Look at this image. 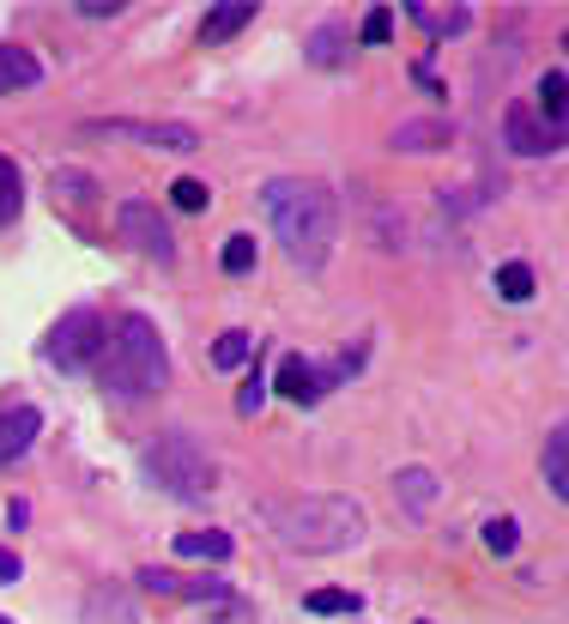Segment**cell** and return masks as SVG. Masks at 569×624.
Here are the masks:
<instances>
[{"mask_svg":"<svg viewBox=\"0 0 569 624\" xmlns=\"http://www.w3.org/2000/svg\"><path fill=\"white\" fill-rule=\"evenodd\" d=\"M55 200H91V176H79V170H55Z\"/></svg>","mask_w":569,"mask_h":624,"instance_id":"cell-28","label":"cell"},{"mask_svg":"<svg viewBox=\"0 0 569 624\" xmlns=\"http://www.w3.org/2000/svg\"><path fill=\"white\" fill-rule=\"evenodd\" d=\"M485 546H491L497 558H509V552L521 546V528H515V516H491V521H485Z\"/></svg>","mask_w":569,"mask_h":624,"instance_id":"cell-23","label":"cell"},{"mask_svg":"<svg viewBox=\"0 0 569 624\" xmlns=\"http://www.w3.org/2000/svg\"><path fill=\"white\" fill-rule=\"evenodd\" d=\"M219 267H224V274H248V267H255V236L236 231L231 243L219 249Z\"/></svg>","mask_w":569,"mask_h":624,"instance_id":"cell-22","label":"cell"},{"mask_svg":"<svg viewBox=\"0 0 569 624\" xmlns=\"http://www.w3.org/2000/svg\"><path fill=\"white\" fill-rule=\"evenodd\" d=\"M388 37H394V13H388V7H370V13H363L358 43H363V49H382Z\"/></svg>","mask_w":569,"mask_h":624,"instance_id":"cell-26","label":"cell"},{"mask_svg":"<svg viewBox=\"0 0 569 624\" xmlns=\"http://www.w3.org/2000/svg\"><path fill=\"white\" fill-rule=\"evenodd\" d=\"M255 25V7H248V0H236V7H212L207 19H200V43H231V37H243V31Z\"/></svg>","mask_w":569,"mask_h":624,"instance_id":"cell-13","label":"cell"},{"mask_svg":"<svg viewBox=\"0 0 569 624\" xmlns=\"http://www.w3.org/2000/svg\"><path fill=\"white\" fill-rule=\"evenodd\" d=\"M43 79V61L31 49H19V43H0V97H13V92H31Z\"/></svg>","mask_w":569,"mask_h":624,"instance_id":"cell-12","label":"cell"},{"mask_svg":"<svg viewBox=\"0 0 569 624\" xmlns=\"http://www.w3.org/2000/svg\"><path fill=\"white\" fill-rule=\"evenodd\" d=\"M19 212H25V176L13 158H0V224H13Z\"/></svg>","mask_w":569,"mask_h":624,"instance_id":"cell-18","label":"cell"},{"mask_svg":"<svg viewBox=\"0 0 569 624\" xmlns=\"http://www.w3.org/2000/svg\"><path fill=\"white\" fill-rule=\"evenodd\" d=\"M260 406H267V389H260V377H255V382H248L243 394H236V413H243V418H255Z\"/></svg>","mask_w":569,"mask_h":624,"instance_id":"cell-29","label":"cell"},{"mask_svg":"<svg viewBox=\"0 0 569 624\" xmlns=\"http://www.w3.org/2000/svg\"><path fill=\"white\" fill-rule=\"evenodd\" d=\"M564 49H569V31H564Z\"/></svg>","mask_w":569,"mask_h":624,"instance_id":"cell-31","label":"cell"},{"mask_svg":"<svg viewBox=\"0 0 569 624\" xmlns=\"http://www.w3.org/2000/svg\"><path fill=\"white\" fill-rule=\"evenodd\" d=\"M85 140H140V146H164V152H195L200 146V128L188 122H85Z\"/></svg>","mask_w":569,"mask_h":624,"instance_id":"cell-6","label":"cell"},{"mask_svg":"<svg viewBox=\"0 0 569 624\" xmlns=\"http://www.w3.org/2000/svg\"><path fill=\"white\" fill-rule=\"evenodd\" d=\"M539 467H545V485H551V492L569 504V425H557L551 437H545V455H539Z\"/></svg>","mask_w":569,"mask_h":624,"instance_id":"cell-15","label":"cell"},{"mask_svg":"<svg viewBox=\"0 0 569 624\" xmlns=\"http://www.w3.org/2000/svg\"><path fill=\"white\" fill-rule=\"evenodd\" d=\"M19 576H25V564H19V552H7V546H0V588H13Z\"/></svg>","mask_w":569,"mask_h":624,"instance_id":"cell-30","label":"cell"},{"mask_svg":"<svg viewBox=\"0 0 569 624\" xmlns=\"http://www.w3.org/2000/svg\"><path fill=\"white\" fill-rule=\"evenodd\" d=\"M104 339H109V327L97 310H67L49 327V339H43V365H55L61 377H79V370H91L104 358Z\"/></svg>","mask_w":569,"mask_h":624,"instance_id":"cell-5","label":"cell"},{"mask_svg":"<svg viewBox=\"0 0 569 624\" xmlns=\"http://www.w3.org/2000/svg\"><path fill=\"white\" fill-rule=\"evenodd\" d=\"M339 43H346L339 31H315V37H310V61L315 67H339V61H346V49H339Z\"/></svg>","mask_w":569,"mask_h":624,"instance_id":"cell-27","label":"cell"},{"mask_svg":"<svg viewBox=\"0 0 569 624\" xmlns=\"http://www.w3.org/2000/svg\"><path fill=\"white\" fill-rule=\"evenodd\" d=\"M351 365H358V358H339V365H310L303 351H284V358H279V377H272V389H279L284 401H298V406H315L339 377H346Z\"/></svg>","mask_w":569,"mask_h":624,"instance_id":"cell-7","label":"cell"},{"mask_svg":"<svg viewBox=\"0 0 569 624\" xmlns=\"http://www.w3.org/2000/svg\"><path fill=\"white\" fill-rule=\"evenodd\" d=\"M539 109H545V122H569V79L564 73L539 79Z\"/></svg>","mask_w":569,"mask_h":624,"instance_id":"cell-21","label":"cell"},{"mask_svg":"<svg viewBox=\"0 0 569 624\" xmlns=\"http://www.w3.org/2000/svg\"><path fill=\"white\" fill-rule=\"evenodd\" d=\"M140 479L152 485V492H164V497H182V504H195V497H207L212 485H219V467H212V455L200 449L195 437H188V430H170V437L146 442Z\"/></svg>","mask_w":569,"mask_h":624,"instance_id":"cell-4","label":"cell"},{"mask_svg":"<svg viewBox=\"0 0 569 624\" xmlns=\"http://www.w3.org/2000/svg\"><path fill=\"white\" fill-rule=\"evenodd\" d=\"M454 140L449 122H400L394 128V152H442Z\"/></svg>","mask_w":569,"mask_h":624,"instance_id":"cell-14","label":"cell"},{"mask_svg":"<svg viewBox=\"0 0 569 624\" xmlns=\"http://www.w3.org/2000/svg\"><path fill=\"white\" fill-rule=\"evenodd\" d=\"M248 351H255V334H248V327H231V334L212 339V365L236 370V365H248Z\"/></svg>","mask_w":569,"mask_h":624,"instance_id":"cell-20","label":"cell"},{"mask_svg":"<svg viewBox=\"0 0 569 624\" xmlns=\"http://www.w3.org/2000/svg\"><path fill=\"white\" fill-rule=\"evenodd\" d=\"M394 497H400L413 516H425V509L437 504V479H430V467H406L400 479H394Z\"/></svg>","mask_w":569,"mask_h":624,"instance_id":"cell-17","label":"cell"},{"mask_svg":"<svg viewBox=\"0 0 569 624\" xmlns=\"http://www.w3.org/2000/svg\"><path fill=\"white\" fill-rule=\"evenodd\" d=\"M116 231H121V243H128L133 255L176 261V231H170V219H158V207H146V200H128V207L116 212Z\"/></svg>","mask_w":569,"mask_h":624,"instance_id":"cell-9","label":"cell"},{"mask_svg":"<svg viewBox=\"0 0 569 624\" xmlns=\"http://www.w3.org/2000/svg\"><path fill=\"white\" fill-rule=\"evenodd\" d=\"M503 140L515 158H551V152H564L569 122H539L533 104H509L503 109Z\"/></svg>","mask_w":569,"mask_h":624,"instance_id":"cell-8","label":"cell"},{"mask_svg":"<svg viewBox=\"0 0 569 624\" xmlns=\"http://www.w3.org/2000/svg\"><path fill=\"white\" fill-rule=\"evenodd\" d=\"M260 212H267L272 236L284 243V255L303 261V267H322L327 249L339 236V207L322 183H298V176H279V183L260 188Z\"/></svg>","mask_w":569,"mask_h":624,"instance_id":"cell-1","label":"cell"},{"mask_svg":"<svg viewBox=\"0 0 569 624\" xmlns=\"http://www.w3.org/2000/svg\"><path fill=\"white\" fill-rule=\"evenodd\" d=\"M0 624H13V619H0Z\"/></svg>","mask_w":569,"mask_h":624,"instance_id":"cell-32","label":"cell"},{"mask_svg":"<svg viewBox=\"0 0 569 624\" xmlns=\"http://www.w3.org/2000/svg\"><path fill=\"white\" fill-rule=\"evenodd\" d=\"M406 19H413V25L425 31L430 43H449V37H461V31L473 25V7H466V0H454V7H430V0H413V7H406Z\"/></svg>","mask_w":569,"mask_h":624,"instance_id":"cell-11","label":"cell"},{"mask_svg":"<svg viewBox=\"0 0 569 624\" xmlns=\"http://www.w3.org/2000/svg\"><path fill=\"white\" fill-rule=\"evenodd\" d=\"M267 516H272L279 546H291V552H346L363 540L358 497H284Z\"/></svg>","mask_w":569,"mask_h":624,"instance_id":"cell-3","label":"cell"},{"mask_svg":"<svg viewBox=\"0 0 569 624\" xmlns=\"http://www.w3.org/2000/svg\"><path fill=\"white\" fill-rule=\"evenodd\" d=\"M497 298L503 303H527L533 298V267L527 261H503V267H497Z\"/></svg>","mask_w":569,"mask_h":624,"instance_id":"cell-19","label":"cell"},{"mask_svg":"<svg viewBox=\"0 0 569 624\" xmlns=\"http://www.w3.org/2000/svg\"><path fill=\"white\" fill-rule=\"evenodd\" d=\"M303 606H310V612H346V619H351L363 600L346 594V588H315V594H303Z\"/></svg>","mask_w":569,"mask_h":624,"instance_id":"cell-25","label":"cell"},{"mask_svg":"<svg viewBox=\"0 0 569 624\" xmlns=\"http://www.w3.org/2000/svg\"><path fill=\"white\" fill-rule=\"evenodd\" d=\"M176 558H207V564H224L231 558V533H219V528H207V533H176Z\"/></svg>","mask_w":569,"mask_h":624,"instance_id":"cell-16","label":"cell"},{"mask_svg":"<svg viewBox=\"0 0 569 624\" xmlns=\"http://www.w3.org/2000/svg\"><path fill=\"white\" fill-rule=\"evenodd\" d=\"M37 430H43V413H37V406H0V473L19 467V461L31 455Z\"/></svg>","mask_w":569,"mask_h":624,"instance_id":"cell-10","label":"cell"},{"mask_svg":"<svg viewBox=\"0 0 569 624\" xmlns=\"http://www.w3.org/2000/svg\"><path fill=\"white\" fill-rule=\"evenodd\" d=\"M97 377L116 401H140V394H158L170 382V351L164 334H158L152 315H121L104 339V358H97Z\"/></svg>","mask_w":569,"mask_h":624,"instance_id":"cell-2","label":"cell"},{"mask_svg":"<svg viewBox=\"0 0 569 624\" xmlns=\"http://www.w3.org/2000/svg\"><path fill=\"white\" fill-rule=\"evenodd\" d=\"M170 200H176L182 212H207V200H212V188L200 183V176H176L170 183Z\"/></svg>","mask_w":569,"mask_h":624,"instance_id":"cell-24","label":"cell"}]
</instances>
